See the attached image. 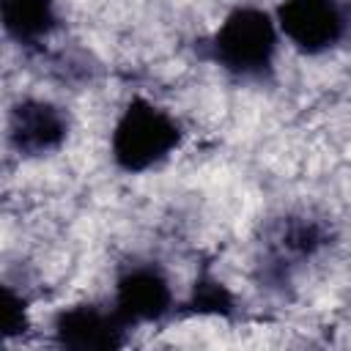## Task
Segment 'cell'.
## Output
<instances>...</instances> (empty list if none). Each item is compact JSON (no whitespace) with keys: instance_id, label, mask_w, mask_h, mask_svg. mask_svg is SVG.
<instances>
[{"instance_id":"1","label":"cell","mask_w":351,"mask_h":351,"mask_svg":"<svg viewBox=\"0 0 351 351\" xmlns=\"http://www.w3.org/2000/svg\"><path fill=\"white\" fill-rule=\"evenodd\" d=\"M200 41L203 58L228 80L266 85L280 74V49L285 41L277 19L261 3H233Z\"/></svg>"},{"instance_id":"2","label":"cell","mask_w":351,"mask_h":351,"mask_svg":"<svg viewBox=\"0 0 351 351\" xmlns=\"http://www.w3.org/2000/svg\"><path fill=\"white\" fill-rule=\"evenodd\" d=\"M186 134V121L173 104L156 101L145 93H132L118 107L104 148L121 173L148 176L184 148Z\"/></svg>"},{"instance_id":"3","label":"cell","mask_w":351,"mask_h":351,"mask_svg":"<svg viewBox=\"0 0 351 351\" xmlns=\"http://www.w3.org/2000/svg\"><path fill=\"white\" fill-rule=\"evenodd\" d=\"M63 22L58 0H3L5 41L19 49V58L47 52Z\"/></svg>"}]
</instances>
